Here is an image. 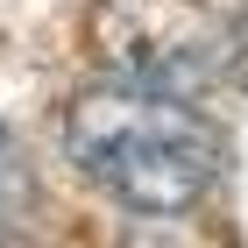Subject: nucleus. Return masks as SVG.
Instances as JSON below:
<instances>
[{
  "label": "nucleus",
  "mask_w": 248,
  "mask_h": 248,
  "mask_svg": "<svg viewBox=\"0 0 248 248\" xmlns=\"http://www.w3.org/2000/svg\"><path fill=\"white\" fill-rule=\"evenodd\" d=\"M29 199V170H21V149H15V135L0 128V213L21 206Z\"/></svg>",
  "instance_id": "nucleus-3"
},
{
  "label": "nucleus",
  "mask_w": 248,
  "mask_h": 248,
  "mask_svg": "<svg viewBox=\"0 0 248 248\" xmlns=\"http://www.w3.org/2000/svg\"><path fill=\"white\" fill-rule=\"evenodd\" d=\"M93 50L128 85L199 99L220 78H241V21H220L199 0H99Z\"/></svg>",
  "instance_id": "nucleus-2"
},
{
  "label": "nucleus",
  "mask_w": 248,
  "mask_h": 248,
  "mask_svg": "<svg viewBox=\"0 0 248 248\" xmlns=\"http://www.w3.org/2000/svg\"><path fill=\"white\" fill-rule=\"evenodd\" d=\"M64 156L93 191L128 213H191L227 170V135L185 93L149 85H93L64 107Z\"/></svg>",
  "instance_id": "nucleus-1"
}]
</instances>
